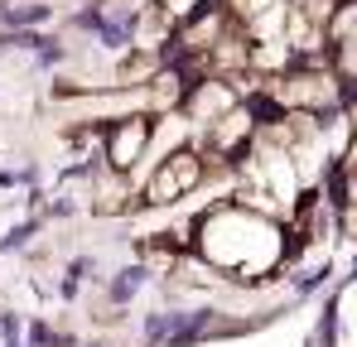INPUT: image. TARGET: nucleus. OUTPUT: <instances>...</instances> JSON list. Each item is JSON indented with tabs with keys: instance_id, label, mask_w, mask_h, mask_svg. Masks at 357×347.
I'll return each mask as SVG.
<instances>
[{
	"instance_id": "f257e3e1",
	"label": "nucleus",
	"mask_w": 357,
	"mask_h": 347,
	"mask_svg": "<svg viewBox=\"0 0 357 347\" xmlns=\"http://www.w3.org/2000/svg\"><path fill=\"white\" fill-rule=\"evenodd\" d=\"M140 275H145V270H121L116 285H112V299H130V294H135V285H140Z\"/></svg>"
},
{
	"instance_id": "f03ea898",
	"label": "nucleus",
	"mask_w": 357,
	"mask_h": 347,
	"mask_svg": "<svg viewBox=\"0 0 357 347\" xmlns=\"http://www.w3.org/2000/svg\"><path fill=\"white\" fill-rule=\"evenodd\" d=\"M44 15H49V10H44V5H29V10H15V15H5V20H10V29H15V24H20V29H24V24H39V20H44Z\"/></svg>"
},
{
	"instance_id": "7ed1b4c3",
	"label": "nucleus",
	"mask_w": 357,
	"mask_h": 347,
	"mask_svg": "<svg viewBox=\"0 0 357 347\" xmlns=\"http://www.w3.org/2000/svg\"><path fill=\"white\" fill-rule=\"evenodd\" d=\"M29 236H34V222H24V227H15L10 236H5V251H15V246H20V241H29Z\"/></svg>"
}]
</instances>
